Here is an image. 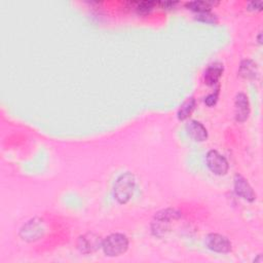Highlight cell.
Returning <instances> with one entry per match:
<instances>
[{"mask_svg":"<svg viewBox=\"0 0 263 263\" xmlns=\"http://www.w3.org/2000/svg\"><path fill=\"white\" fill-rule=\"evenodd\" d=\"M136 187V180L132 173L126 172L120 175L113 187V194L119 203H126L134 194Z\"/></svg>","mask_w":263,"mask_h":263,"instance_id":"cell-1","label":"cell"},{"mask_svg":"<svg viewBox=\"0 0 263 263\" xmlns=\"http://www.w3.org/2000/svg\"><path fill=\"white\" fill-rule=\"evenodd\" d=\"M128 248V239L122 233H112L102 242V249L105 255L115 257L123 254Z\"/></svg>","mask_w":263,"mask_h":263,"instance_id":"cell-2","label":"cell"},{"mask_svg":"<svg viewBox=\"0 0 263 263\" xmlns=\"http://www.w3.org/2000/svg\"><path fill=\"white\" fill-rule=\"evenodd\" d=\"M179 216H180V213L172 209L163 210L157 213L152 222V232L157 236L163 235L164 232L170 227V223H171L170 221L178 218Z\"/></svg>","mask_w":263,"mask_h":263,"instance_id":"cell-3","label":"cell"},{"mask_svg":"<svg viewBox=\"0 0 263 263\" xmlns=\"http://www.w3.org/2000/svg\"><path fill=\"white\" fill-rule=\"evenodd\" d=\"M208 167L216 175H225L228 171V162L226 158L216 150H210L206 154Z\"/></svg>","mask_w":263,"mask_h":263,"instance_id":"cell-4","label":"cell"},{"mask_svg":"<svg viewBox=\"0 0 263 263\" xmlns=\"http://www.w3.org/2000/svg\"><path fill=\"white\" fill-rule=\"evenodd\" d=\"M205 246L216 253H228L231 251V242L229 239L218 233H210L205 236Z\"/></svg>","mask_w":263,"mask_h":263,"instance_id":"cell-5","label":"cell"},{"mask_svg":"<svg viewBox=\"0 0 263 263\" xmlns=\"http://www.w3.org/2000/svg\"><path fill=\"white\" fill-rule=\"evenodd\" d=\"M103 240L96 233H86L78 238L77 247L81 253L89 254L97 251L99 248H102Z\"/></svg>","mask_w":263,"mask_h":263,"instance_id":"cell-6","label":"cell"},{"mask_svg":"<svg viewBox=\"0 0 263 263\" xmlns=\"http://www.w3.org/2000/svg\"><path fill=\"white\" fill-rule=\"evenodd\" d=\"M234 190L237 195L248 201H254L256 199V194L248 183V181L240 175L234 176Z\"/></svg>","mask_w":263,"mask_h":263,"instance_id":"cell-7","label":"cell"},{"mask_svg":"<svg viewBox=\"0 0 263 263\" xmlns=\"http://www.w3.org/2000/svg\"><path fill=\"white\" fill-rule=\"evenodd\" d=\"M235 118L237 121H245L250 114V104L245 93H237L235 97Z\"/></svg>","mask_w":263,"mask_h":263,"instance_id":"cell-8","label":"cell"},{"mask_svg":"<svg viewBox=\"0 0 263 263\" xmlns=\"http://www.w3.org/2000/svg\"><path fill=\"white\" fill-rule=\"evenodd\" d=\"M187 134L197 142H202L208 138V130L206 128L196 120H190L186 124Z\"/></svg>","mask_w":263,"mask_h":263,"instance_id":"cell-9","label":"cell"},{"mask_svg":"<svg viewBox=\"0 0 263 263\" xmlns=\"http://www.w3.org/2000/svg\"><path fill=\"white\" fill-rule=\"evenodd\" d=\"M223 73V65L220 63H214L210 65L204 71V81L208 85H214L218 82Z\"/></svg>","mask_w":263,"mask_h":263,"instance_id":"cell-10","label":"cell"},{"mask_svg":"<svg viewBox=\"0 0 263 263\" xmlns=\"http://www.w3.org/2000/svg\"><path fill=\"white\" fill-rule=\"evenodd\" d=\"M257 66L256 64L251 60H245L241 62L239 67V75L243 78L248 79H254L257 76Z\"/></svg>","mask_w":263,"mask_h":263,"instance_id":"cell-11","label":"cell"},{"mask_svg":"<svg viewBox=\"0 0 263 263\" xmlns=\"http://www.w3.org/2000/svg\"><path fill=\"white\" fill-rule=\"evenodd\" d=\"M195 107V100L193 98H189L187 99L179 108L177 116L180 120H185L186 118H188L190 116V114L192 113L193 109Z\"/></svg>","mask_w":263,"mask_h":263,"instance_id":"cell-12","label":"cell"},{"mask_svg":"<svg viewBox=\"0 0 263 263\" xmlns=\"http://www.w3.org/2000/svg\"><path fill=\"white\" fill-rule=\"evenodd\" d=\"M186 7L189 9L198 12H203V11H210L212 7V2L209 1H190L186 3Z\"/></svg>","mask_w":263,"mask_h":263,"instance_id":"cell-13","label":"cell"},{"mask_svg":"<svg viewBox=\"0 0 263 263\" xmlns=\"http://www.w3.org/2000/svg\"><path fill=\"white\" fill-rule=\"evenodd\" d=\"M155 4L156 3L153 1H141V2L135 3V5H136L135 8L139 14H147L152 10V8L154 7Z\"/></svg>","mask_w":263,"mask_h":263,"instance_id":"cell-14","label":"cell"},{"mask_svg":"<svg viewBox=\"0 0 263 263\" xmlns=\"http://www.w3.org/2000/svg\"><path fill=\"white\" fill-rule=\"evenodd\" d=\"M196 20L205 22V23H216L217 22V16L210 11H203V12H198L196 14Z\"/></svg>","mask_w":263,"mask_h":263,"instance_id":"cell-15","label":"cell"},{"mask_svg":"<svg viewBox=\"0 0 263 263\" xmlns=\"http://www.w3.org/2000/svg\"><path fill=\"white\" fill-rule=\"evenodd\" d=\"M218 92H219L218 89H216L215 92H213V93L209 95L208 97H205V98H204V103H205L208 106H213V105H215L216 102H217V100H218Z\"/></svg>","mask_w":263,"mask_h":263,"instance_id":"cell-16","label":"cell"},{"mask_svg":"<svg viewBox=\"0 0 263 263\" xmlns=\"http://www.w3.org/2000/svg\"><path fill=\"white\" fill-rule=\"evenodd\" d=\"M249 9L252 10H261L262 6H263V2L262 1H252L249 3Z\"/></svg>","mask_w":263,"mask_h":263,"instance_id":"cell-17","label":"cell"},{"mask_svg":"<svg viewBox=\"0 0 263 263\" xmlns=\"http://www.w3.org/2000/svg\"><path fill=\"white\" fill-rule=\"evenodd\" d=\"M261 35H262V34L260 33V34H259V37H258V40H259V42H260V43H262V41H261Z\"/></svg>","mask_w":263,"mask_h":263,"instance_id":"cell-18","label":"cell"}]
</instances>
